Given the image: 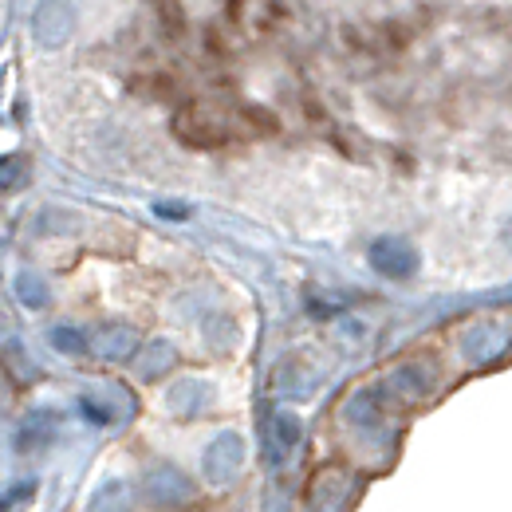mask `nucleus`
<instances>
[{"instance_id": "nucleus-10", "label": "nucleus", "mask_w": 512, "mask_h": 512, "mask_svg": "<svg viewBox=\"0 0 512 512\" xmlns=\"http://www.w3.org/2000/svg\"><path fill=\"white\" fill-rule=\"evenodd\" d=\"M16 296H20V304H28V308H44V304H48V284H44L36 272H20V276H16Z\"/></svg>"}, {"instance_id": "nucleus-13", "label": "nucleus", "mask_w": 512, "mask_h": 512, "mask_svg": "<svg viewBox=\"0 0 512 512\" xmlns=\"http://www.w3.org/2000/svg\"><path fill=\"white\" fill-rule=\"evenodd\" d=\"M12 174H16V158H4V162H0V186H8Z\"/></svg>"}, {"instance_id": "nucleus-3", "label": "nucleus", "mask_w": 512, "mask_h": 512, "mask_svg": "<svg viewBox=\"0 0 512 512\" xmlns=\"http://www.w3.org/2000/svg\"><path fill=\"white\" fill-rule=\"evenodd\" d=\"M241 461H245V442H241L237 434H221L213 446L205 449V481L229 485V481L237 477Z\"/></svg>"}, {"instance_id": "nucleus-4", "label": "nucleus", "mask_w": 512, "mask_h": 512, "mask_svg": "<svg viewBox=\"0 0 512 512\" xmlns=\"http://www.w3.org/2000/svg\"><path fill=\"white\" fill-rule=\"evenodd\" d=\"M371 264H375L383 276H410V272H414V249H410L406 241L386 237V241H375V245H371Z\"/></svg>"}, {"instance_id": "nucleus-5", "label": "nucleus", "mask_w": 512, "mask_h": 512, "mask_svg": "<svg viewBox=\"0 0 512 512\" xmlns=\"http://www.w3.org/2000/svg\"><path fill=\"white\" fill-rule=\"evenodd\" d=\"M138 351V335L130 327H107L95 335V355L99 359H111V363H127Z\"/></svg>"}, {"instance_id": "nucleus-12", "label": "nucleus", "mask_w": 512, "mask_h": 512, "mask_svg": "<svg viewBox=\"0 0 512 512\" xmlns=\"http://www.w3.org/2000/svg\"><path fill=\"white\" fill-rule=\"evenodd\" d=\"M83 410H87V418H95V422H107V418H111V414H107V410H99L91 398H83Z\"/></svg>"}, {"instance_id": "nucleus-1", "label": "nucleus", "mask_w": 512, "mask_h": 512, "mask_svg": "<svg viewBox=\"0 0 512 512\" xmlns=\"http://www.w3.org/2000/svg\"><path fill=\"white\" fill-rule=\"evenodd\" d=\"M71 32H75V8L67 0H44L36 8V40L44 48H64Z\"/></svg>"}, {"instance_id": "nucleus-2", "label": "nucleus", "mask_w": 512, "mask_h": 512, "mask_svg": "<svg viewBox=\"0 0 512 512\" xmlns=\"http://www.w3.org/2000/svg\"><path fill=\"white\" fill-rule=\"evenodd\" d=\"M174 134L186 142V146H221L229 138V127L209 115V111H197V107H186L178 119H174Z\"/></svg>"}, {"instance_id": "nucleus-14", "label": "nucleus", "mask_w": 512, "mask_h": 512, "mask_svg": "<svg viewBox=\"0 0 512 512\" xmlns=\"http://www.w3.org/2000/svg\"><path fill=\"white\" fill-rule=\"evenodd\" d=\"M158 217H186L182 205H158Z\"/></svg>"}, {"instance_id": "nucleus-11", "label": "nucleus", "mask_w": 512, "mask_h": 512, "mask_svg": "<svg viewBox=\"0 0 512 512\" xmlns=\"http://www.w3.org/2000/svg\"><path fill=\"white\" fill-rule=\"evenodd\" d=\"M48 339H52V347H56V351H64V355H75V359L87 351V339H83V331H75V327H56Z\"/></svg>"}, {"instance_id": "nucleus-8", "label": "nucleus", "mask_w": 512, "mask_h": 512, "mask_svg": "<svg viewBox=\"0 0 512 512\" xmlns=\"http://www.w3.org/2000/svg\"><path fill=\"white\" fill-rule=\"evenodd\" d=\"M170 410L174 414H182V418H193V414H201L205 410V402H209V390L201 383H193V379H186V383H174L170 386Z\"/></svg>"}, {"instance_id": "nucleus-6", "label": "nucleus", "mask_w": 512, "mask_h": 512, "mask_svg": "<svg viewBox=\"0 0 512 512\" xmlns=\"http://www.w3.org/2000/svg\"><path fill=\"white\" fill-rule=\"evenodd\" d=\"M146 489L154 493L158 505H174V501H182V497L190 493V481H186L174 465H158V469L146 477Z\"/></svg>"}, {"instance_id": "nucleus-7", "label": "nucleus", "mask_w": 512, "mask_h": 512, "mask_svg": "<svg viewBox=\"0 0 512 512\" xmlns=\"http://www.w3.org/2000/svg\"><path fill=\"white\" fill-rule=\"evenodd\" d=\"M174 347L170 343H162V339H154V343H146L142 351H134V371L142 375V379H158V375H166L170 367H174Z\"/></svg>"}, {"instance_id": "nucleus-9", "label": "nucleus", "mask_w": 512, "mask_h": 512, "mask_svg": "<svg viewBox=\"0 0 512 512\" xmlns=\"http://www.w3.org/2000/svg\"><path fill=\"white\" fill-rule=\"evenodd\" d=\"M268 438H272V457L284 461L292 449L300 446V418H292V414H276Z\"/></svg>"}]
</instances>
